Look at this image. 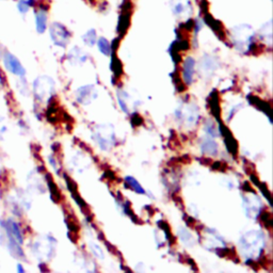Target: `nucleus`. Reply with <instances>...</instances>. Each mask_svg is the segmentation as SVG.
<instances>
[{
  "mask_svg": "<svg viewBox=\"0 0 273 273\" xmlns=\"http://www.w3.org/2000/svg\"><path fill=\"white\" fill-rule=\"evenodd\" d=\"M231 39L239 53L249 54L252 45L255 43V32L250 25H237L232 28Z\"/></svg>",
  "mask_w": 273,
  "mask_h": 273,
  "instance_id": "f03ea898",
  "label": "nucleus"
},
{
  "mask_svg": "<svg viewBox=\"0 0 273 273\" xmlns=\"http://www.w3.org/2000/svg\"><path fill=\"white\" fill-rule=\"evenodd\" d=\"M143 117H142L139 113H133L132 115V117H130V123H132V125L134 127H139L141 126L142 124H143Z\"/></svg>",
  "mask_w": 273,
  "mask_h": 273,
  "instance_id": "ea45409f",
  "label": "nucleus"
},
{
  "mask_svg": "<svg viewBox=\"0 0 273 273\" xmlns=\"http://www.w3.org/2000/svg\"><path fill=\"white\" fill-rule=\"evenodd\" d=\"M34 21L36 30L39 34L46 32L48 28V8L44 4H39L34 11Z\"/></svg>",
  "mask_w": 273,
  "mask_h": 273,
  "instance_id": "4468645a",
  "label": "nucleus"
},
{
  "mask_svg": "<svg viewBox=\"0 0 273 273\" xmlns=\"http://www.w3.org/2000/svg\"><path fill=\"white\" fill-rule=\"evenodd\" d=\"M173 13L178 17L189 16L192 12V7L189 0H171Z\"/></svg>",
  "mask_w": 273,
  "mask_h": 273,
  "instance_id": "f3484780",
  "label": "nucleus"
},
{
  "mask_svg": "<svg viewBox=\"0 0 273 273\" xmlns=\"http://www.w3.org/2000/svg\"><path fill=\"white\" fill-rule=\"evenodd\" d=\"M259 217L263 221V223L265 224V227H267L268 230H271L272 226H273V219H272V214L270 213H267V212H263L260 213Z\"/></svg>",
  "mask_w": 273,
  "mask_h": 273,
  "instance_id": "58836bf2",
  "label": "nucleus"
},
{
  "mask_svg": "<svg viewBox=\"0 0 273 273\" xmlns=\"http://www.w3.org/2000/svg\"><path fill=\"white\" fill-rule=\"evenodd\" d=\"M178 237L180 239V241L183 242L186 247L192 248L195 246L196 240L195 236H193L189 230H187L186 227H179L178 229Z\"/></svg>",
  "mask_w": 273,
  "mask_h": 273,
  "instance_id": "a878e982",
  "label": "nucleus"
},
{
  "mask_svg": "<svg viewBox=\"0 0 273 273\" xmlns=\"http://www.w3.org/2000/svg\"><path fill=\"white\" fill-rule=\"evenodd\" d=\"M242 207L246 215L250 219H257L263 209V203L255 192H248L242 196Z\"/></svg>",
  "mask_w": 273,
  "mask_h": 273,
  "instance_id": "1a4fd4ad",
  "label": "nucleus"
},
{
  "mask_svg": "<svg viewBox=\"0 0 273 273\" xmlns=\"http://www.w3.org/2000/svg\"><path fill=\"white\" fill-rule=\"evenodd\" d=\"M2 84H3V77H2V74H1V72H0V89H1Z\"/></svg>",
  "mask_w": 273,
  "mask_h": 273,
  "instance_id": "a18cd8bd",
  "label": "nucleus"
},
{
  "mask_svg": "<svg viewBox=\"0 0 273 273\" xmlns=\"http://www.w3.org/2000/svg\"><path fill=\"white\" fill-rule=\"evenodd\" d=\"M125 183H126V185L130 189L134 190L136 193H138V195H145L144 188L142 187L139 181L135 177H133V176H126V177H125Z\"/></svg>",
  "mask_w": 273,
  "mask_h": 273,
  "instance_id": "7c9ffc66",
  "label": "nucleus"
},
{
  "mask_svg": "<svg viewBox=\"0 0 273 273\" xmlns=\"http://www.w3.org/2000/svg\"><path fill=\"white\" fill-rule=\"evenodd\" d=\"M104 178L108 179V180H115L116 179V174H115V172H113L112 170H108V171H106V172H105Z\"/></svg>",
  "mask_w": 273,
  "mask_h": 273,
  "instance_id": "79ce46f5",
  "label": "nucleus"
},
{
  "mask_svg": "<svg viewBox=\"0 0 273 273\" xmlns=\"http://www.w3.org/2000/svg\"><path fill=\"white\" fill-rule=\"evenodd\" d=\"M82 41L88 46H94L98 42V34L95 29H90L82 36Z\"/></svg>",
  "mask_w": 273,
  "mask_h": 273,
  "instance_id": "f704fd0d",
  "label": "nucleus"
},
{
  "mask_svg": "<svg viewBox=\"0 0 273 273\" xmlns=\"http://www.w3.org/2000/svg\"><path fill=\"white\" fill-rule=\"evenodd\" d=\"M179 48L177 47V45H176V42H173L172 44L170 45L169 47V54L171 56V58H172V61L174 62V64H178L179 62L181 61V57L179 55Z\"/></svg>",
  "mask_w": 273,
  "mask_h": 273,
  "instance_id": "c9c22d12",
  "label": "nucleus"
},
{
  "mask_svg": "<svg viewBox=\"0 0 273 273\" xmlns=\"http://www.w3.org/2000/svg\"><path fill=\"white\" fill-rule=\"evenodd\" d=\"M98 92L94 84L82 85L76 91V99L81 105H90L91 102L98 98Z\"/></svg>",
  "mask_w": 273,
  "mask_h": 273,
  "instance_id": "ddd939ff",
  "label": "nucleus"
},
{
  "mask_svg": "<svg viewBox=\"0 0 273 273\" xmlns=\"http://www.w3.org/2000/svg\"><path fill=\"white\" fill-rule=\"evenodd\" d=\"M241 107H242V105H240V107H239V105H237V106H235L234 108H233V109H232V112H230V115H229V121H230V119H231L233 117L235 116V113H236L239 109H240Z\"/></svg>",
  "mask_w": 273,
  "mask_h": 273,
  "instance_id": "37998d69",
  "label": "nucleus"
},
{
  "mask_svg": "<svg viewBox=\"0 0 273 273\" xmlns=\"http://www.w3.org/2000/svg\"><path fill=\"white\" fill-rule=\"evenodd\" d=\"M65 223L67 225L68 232L74 233V234H77L78 235L79 224H78V220H77L75 214H66V219H65Z\"/></svg>",
  "mask_w": 273,
  "mask_h": 273,
  "instance_id": "2f4dec72",
  "label": "nucleus"
},
{
  "mask_svg": "<svg viewBox=\"0 0 273 273\" xmlns=\"http://www.w3.org/2000/svg\"><path fill=\"white\" fill-rule=\"evenodd\" d=\"M111 62H110V68L113 72V77L115 78H119L123 75V64L122 62L119 61L117 58V56L116 53H112L111 55Z\"/></svg>",
  "mask_w": 273,
  "mask_h": 273,
  "instance_id": "c85d7f7f",
  "label": "nucleus"
},
{
  "mask_svg": "<svg viewBox=\"0 0 273 273\" xmlns=\"http://www.w3.org/2000/svg\"><path fill=\"white\" fill-rule=\"evenodd\" d=\"M3 1H8V0H0V2H3Z\"/></svg>",
  "mask_w": 273,
  "mask_h": 273,
  "instance_id": "49530a36",
  "label": "nucleus"
},
{
  "mask_svg": "<svg viewBox=\"0 0 273 273\" xmlns=\"http://www.w3.org/2000/svg\"><path fill=\"white\" fill-rule=\"evenodd\" d=\"M195 73V60L192 57H187L183 64V81L186 85H190L193 82V77Z\"/></svg>",
  "mask_w": 273,
  "mask_h": 273,
  "instance_id": "a211bd4d",
  "label": "nucleus"
},
{
  "mask_svg": "<svg viewBox=\"0 0 273 273\" xmlns=\"http://www.w3.org/2000/svg\"><path fill=\"white\" fill-rule=\"evenodd\" d=\"M219 61L212 55H205L202 57L198 65V73L203 78H210L217 72Z\"/></svg>",
  "mask_w": 273,
  "mask_h": 273,
  "instance_id": "9b49d317",
  "label": "nucleus"
},
{
  "mask_svg": "<svg viewBox=\"0 0 273 273\" xmlns=\"http://www.w3.org/2000/svg\"><path fill=\"white\" fill-rule=\"evenodd\" d=\"M38 0H16V9L17 12L20 15H26L29 13V11L36 8Z\"/></svg>",
  "mask_w": 273,
  "mask_h": 273,
  "instance_id": "bb28decb",
  "label": "nucleus"
},
{
  "mask_svg": "<svg viewBox=\"0 0 273 273\" xmlns=\"http://www.w3.org/2000/svg\"><path fill=\"white\" fill-rule=\"evenodd\" d=\"M16 269H17V272H20V273H24V272L26 271L25 268H24V267H22L21 264H17Z\"/></svg>",
  "mask_w": 273,
  "mask_h": 273,
  "instance_id": "c03bdc74",
  "label": "nucleus"
},
{
  "mask_svg": "<svg viewBox=\"0 0 273 273\" xmlns=\"http://www.w3.org/2000/svg\"><path fill=\"white\" fill-rule=\"evenodd\" d=\"M266 238L263 231L251 230L239 238L238 249L239 253L248 261H256L260 258L265 249Z\"/></svg>",
  "mask_w": 273,
  "mask_h": 273,
  "instance_id": "f257e3e1",
  "label": "nucleus"
},
{
  "mask_svg": "<svg viewBox=\"0 0 273 273\" xmlns=\"http://www.w3.org/2000/svg\"><path fill=\"white\" fill-rule=\"evenodd\" d=\"M45 178H46L47 187H48V190L50 192V198L55 203H59L61 201V198H62V195H61L58 186H57V184L54 181V179H53V177H51L50 174L45 175Z\"/></svg>",
  "mask_w": 273,
  "mask_h": 273,
  "instance_id": "b1692460",
  "label": "nucleus"
},
{
  "mask_svg": "<svg viewBox=\"0 0 273 273\" xmlns=\"http://www.w3.org/2000/svg\"><path fill=\"white\" fill-rule=\"evenodd\" d=\"M204 132L209 136H212V138H218L220 136L219 127L215 126V124L213 121H210V119H207V121L204 123Z\"/></svg>",
  "mask_w": 273,
  "mask_h": 273,
  "instance_id": "473e14b6",
  "label": "nucleus"
},
{
  "mask_svg": "<svg viewBox=\"0 0 273 273\" xmlns=\"http://www.w3.org/2000/svg\"><path fill=\"white\" fill-rule=\"evenodd\" d=\"M272 22L269 20L266 25L261 27L259 30V38L263 39L265 44H268L269 46L272 45Z\"/></svg>",
  "mask_w": 273,
  "mask_h": 273,
  "instance_id": "c756f323",
  "label": "nucleus"
},
{
  "mask_svg": "<svg viewBox=\"0 0 273 273\" xmlns=\"http://www.w3.org/2000/svg\"><path fill=\"white\" fill-rule=\"evenodd\" d=\"M175 117L187 127H193L200 119V109L193 102H181L175 111Z\"/></svg>",
  "mask_w": 273,
  "mask_h": 273,
  "instance_id": "39448f33",
  "label": "nucleus"
},
{
  "mask_svg": "<svg viewBox=\"0 0 273 273\" xmlns=\"http://www.w3.org/2000/svg\"><path fill=\"white\" fill-rule=\"evenodd\" d=\"M219 133L223 136V139H224V143L227 147V150L232 154L233 156H236L237 153H238V143L237 141L235 140L234 136H233L232 133L230 132L229 129H227L223 123H219Z\"/></svg>",
  "mask_w": 273,
  "mask_h": 273,
  "instance_id": "dca6fc26",
  "label": "nucleus"
},
{
  "mask_svg": "<svg viewBox=\"0 0 273 273\" xmlns=\"http://www.w3.org/2000/svg\"><path fill=\"white\" fill-rule=\"evenodd\" d=\"M249 101L251 105H254L255 107H257L260 111H263L264 113H266L267 117H268L269 121L271 122V107L267 104L266 101L259 99L258 98H256V96L251 95L249 98Z\"/></svg>",
  "mask_w": 273,
  "mask_h": 273,
  "instance_id": "cd10ccee",
  "label": "nucleus"
},
{
  "mask_svg": "<svg viewBox=\"0 0 273 273\" xmlns=\"http://www.w3.org/2000/svg\"><path fill=\"white\" fill-rule=\"evenodd\" d=\"M171 77H172L173 83H174V85L176 87V89H177L178 92H183V91H185L186 87H185L184 83H183L184 81L180 80V79H179V75H178L177 71H175V72H173L172 74H171Z\"/></svg>",
  "mask_w": 273,
  "mask_h": 273,
  "instance_id": "4c0bfd02",
  "label": "nucleus"
},
{
  "mask_svg": "<svg viewBox=\"0 0 273 273\" xmlns=\"http://www.w3.org/2000/svg\"><path fill=\"white\" fill-rule=\"evenodd\" d=\"M132 13H133V4L129 0H126V1H124L121 5V14L118 16L117 33L119 38H123L125 34H126L130 25Z\"/></svg>",
  "mask_w": 273,
  "mask_h": 273,
  "instance_id": "9d476101",
  "label": "nucleus"
},
{
  "mask_svg": "<svg viewBox=\"0 0 273 273\" xmlns=\"http://www.w3.org/2000/svg\"><path fill=\"white\" fill-rule=\"evenodd\" d=\"M212 168L214 171H219V172H224V171L227 168V164L224 161H215V162L213 163Z\"/></svg>",
  "mask_w": 273,
  "mask_h": 273,
  "instance_id": "a19ab883",
  "label": "nucleus"
},
{
  "mask_svg": "<svg viewBox=\"0 0 273 273\" xmlns=\"http://www.w3.org/2000/svg\"><path fill=\"white\" fill-rule=\"evenodd\" d=\"M2 64L5 70L16 77H25L27 71L22 65L20 60L9 50H3L1 53Z\"/></svg>",
  "mask_w": 273,
  "mask_h": 273,
  "instance_id": "6e6552de",
  "label": "nucleus"
},
{
  "mask_svg": "<svg viewBox=\"0 0 273 273\" xmlns=\"http://www.w3.org/2000/svg\"><path fill=\"white\" fill-rule=\"evenodd\" d=\"M92 138L102 151H109L116 146L115 128L110 124H99L92 129Z\"/></svg>",
  "mask_w": 273,
  "mask_h": 273,
  "instance_id": "7ed1b4c3",
  "label": "nucleus"
},
{
  "mask_svg": "<svg viewBox=\"0 0 273 273\" xmlns=\"http://www.w3.org/2000/svg\"><path fill=\"white\" fill-rule=\"evenodd\" d=\"M208 105L210 108V111H212V113H213V116L220 123L221 122V107H220L219 95L215 90L210 93V96L208 98Z\"/></svg>",
  "mask_w": 273,
  "mask_h": 273,
  "instance_id": "5701e85b",
  "label": "nucleus"
},
{
  "mask_svg": "<svg viewBox=\"0 0 273 273\" xmlns=\"http://www.w3.org/2000/svg\"><path fill=\"white\" fill-rule=\"evenodd\" d=\"M203 16H204L203 17L204 21L206 22V25L210 28V29L214 31L215 36L219 37L221 39H225V33L223 31V24H222L221 21L214 20V17L210 15L208 12L204 13Z\"/></svg>",
  "mask_w": 273,
  "mask_h": 273,
  "instance_id": "412c9836",
  "label": "nucleus"
},
{
  "mask_svg": "<svg viewBox=\"0 0 273 273\" xmlns=\"http://www.w3.org/2000/svg\"><path fill=\"white\" fill-rule=\"evenodd\" d=\"M49 37L56 46L65 48L67 44L70 43L71 32L68 31V29L63 24L54 21L49 26Z\"/></svg>",
  "mask_w": 273,
  "mask_h": 273,
  "instance_id": "0eeeda50",
  "label": "nucleus"
},
{
  "mask_svg": "<svg viewBox=\"0 0 273 273\" xmlns=\"http://www.w3.org/2000/svg\"><path fill=\"white\" fill-rule=\"evenodd\" d=\"M98 46L100 53L105 56H110L112 54V50H111V44L110 42L108 41V39L104 37H101L98 39Z\"/></svg>",
  "mask_w": 273,
  "mask_h": 273,
  "instance_id": "72a5a7b5",
  "label": "nucleus"
},
{
  "mask_svg": "<svg viewBox=\"0 0 273 273\" xmlns=\"http://www.w3.org/2000/svg\"><path fill=\"white\" fill-rule=\"evenodd\" d=\"M117 101H118V106L121 107V109L125 112V113H129V104H132V98L130 95L124 90H118L117 94Z\"/></svg>",
  "mask_w": 273,
  "mask_h": 273,
  "instance_id": "393cba45",
  "label": "nucleus"
},
{
  "mask_svg": "<svg viewBox=\"0 0 273 273\" xmlns=\"http://www.w3.org/2000/svg\"><path fill=\"white\" fill-rule=\"evenodd\" d=\"M200 149L204 155L215 156L219 153V145L212 136H203L200 141Z\"/></svg>",
  "mask_w": 273,
  "mask_h": 273,
  "instance_id": "6ab92c4d",
  "label": "nucleus"
},
{
  "mask_svg": "<svg viewBox=\"0 0 273 273\" xmlns=\"http://www.w3.org/2000/svg\"><path fill=\"white\" fill-rule=\"evenodd\" d=\"M57 240L50 235H45L33 242L31 250L33 255L41 261H46L54 257L56 253Z\"/></svg>",
  "mask_w": 273,
  "mask_h": 273,
  "instance_id": "20e7f679",
  "label": "nucleus"
},
{
  "mask_svg": "<svg viewBox=\"0 0 273 273\" xmlns=\"http://www.w3.org/2000/svg\"><path fill=\"white\" fill-rule=\"evenodd\" d=\"M89 247H90V251L92 252V254L95 256L96 258L101 259V260L105 259V253H104V251H102V249L98 246V243H96V242H90Z\"/></svg>",
  "mask_w": 273,
  "mask_h": 273,
  "instance_id": "e433bc0d",
  "label": "nucleus"
},
{
  "mask_svg": "<svg viewBox=\"0 0 273 273\" xmlns=\"http://www.w3.org/2000/svg\"><path fill=\"white\" fill-rule=\"evenodd\" d=\"M2 230L4 232V235L13 239L19 243H24V236H22V232L20 224L13 219H7L4 221L0 222Z\"/></svg>",
  "mask_w": 273,
  "mask_h": 273,
  "instance_id": "f8f14e48",
  "label": "nucleus"
},
{
  "mask_svg": "<svg viewBox=\"0 0 273 273\" xmlns=\"http://www.w3.org/2000/svg\"><path fill=\"white\" fill-rule=\"evenodd\" d=\"M67 59L71 62L73 65H80L84 62H87L88 56L83 50L79 47H74L70 50V53L67 55Z\"/></svg>",
  "mask_w": 273,
  "mask_h": 273,
  "instance_id": "4be33fe9",
  "label": "nucleus"
},
{
  "mask_svg": "<svg viewBox=\"0 0 273 273\" xmlns=\"http://www.w3.org/2000/svg\"><path fill=\"white\" fill-rule=\"evenodd\" d=\"M56 92L55 80L49 76H39L33 81V94L39 101L49 100Z\"/></svg>",
  "mask_w": 273,
  "mask_h": 273,
  "instance_id": "423d86ee",
  "label": "nucleus"
},
{
  "mask_svg": "<svg viewBox=\"0 0 273 273\" xmlns=\"http://www.w3.org/2000/svg\"><path fill=\"white\" fill-rule=\"evenodd\" d=\"M4 237H5V247H7L8 252L11 254V256L16 259L25 260L26 255H25L24 250L21 249V244L13 240V239L7 237L5 235H4Z\"/></svg>",
  "mask_w": 273,
  "mask_h": 273,
  "instance_id": "aec40b11",
  "label": "nucleus"
},
{
  "mask_svg": "<svg viewBox=\"0 0 273 273\" xmlns=\"http://www.w3.org/2000/svg\"><path fill=\"white\" fill-rule=\"evenodd\" d=\"M204 233L206 234L204 238V247L206 248L209 251H214L215 249H219L225 246V241L223 237H222L218 232H215L214 230L212 229H206V231L204 230Z\"/></svg>",
  "mask_w": 273,
  "mask_h": 273,
  "instance_id": "2eb2a0df",
  "label": "nucleus"
}]
</instances>
